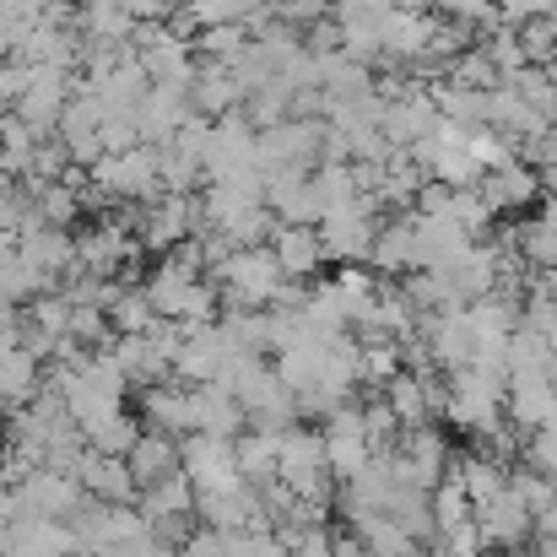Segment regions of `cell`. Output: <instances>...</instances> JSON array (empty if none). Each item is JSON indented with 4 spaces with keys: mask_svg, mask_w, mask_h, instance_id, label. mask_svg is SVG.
<instances>
[{
    "mask_svg": "<svg viewBox=\"0 0 557 557\" xmlns=\"http://www.w3.org/2000/svg\"><path fill=\"white\" fill-rule=\"evenodd\" d=\"M71 244H76V276H109L114 282V271L136 260V244L114 216L87 222L82 233H71Z\"/></svg>",
    "mask_w": 557,
    "mask_h": 557,
    "instance_id": "cell-1",
    "label": "cell"
},
{
    "mask_svg": "<svg viewBox=\"0 0 557 557\" xmlns=\"http://www.w3.org/2000/svg\"><path fill=\"white\" fill-rule=\"evenodd\" d=\"M180 471L195 493H216V487H238V460H233V438H180Z\"/></svg>",
    "mask_w": 557,
    "mask_h": 557,
    "instance_id": "cell-2",
    "label": "cell"
},
{
    "mask_svg": "<svg viewBox=\"0 0 557 557\" xmlns=\"http://www.w3.org/2000/svg\"><path fill=\"white\" fill-rule=\"evenodd\" d=\"M476 531H482V542H487V553H525L531 547V536H536V515L504 487L493 504H482L476 515Z\"/></svg>",
    "mask_w": 557,
    "mask_h": 557,
    "instance_id": "cell-3",
    "label": "cell"
},
{
    "mask_svg": "<svg viewBox=\"0 0 557 557\" xmlns=\"http://www.w3.org/2000/svg\"><path fill=\"white\" fill-rule=\"evenodd\" d=\"M265 249H271V260H276V271L287 276V282H320V271L331 265L325 260V244H320V227H271V238H265Z\"/></svg>",
    "mask_w": 557,
    "mask_h": 557,
    "instance_id": "cell-4",
    "label": "cell"
},
{
    "mask_svg": "<svg viewBox=\"0 0 557 557\" xmlns=\"http://www.w3.org/2000/svg\"><path fill=\"white\" fill-rule=\"evenodd\" d=\"M76 487H82L92 504H136V482H131L125 455L82 449V460H76Z\"/></svg>",
    "mask_w": 557,
    "mask_h": 557,
    "instance_id": "cell-5",
    "label": "cell"
},
{
    "mask_svg": "<svg viewBox=\"0 0 557 557\" xmlns=\"http://www.w3.org/2000/svg\"><path fill=\"white\" fill-rule=\"evenodd\" d=\"M136 131H141V141H152V147H163V141H174L180 136V125L195 120V109H189V92L180 87H147V98L136 103Z\"/></svg>",
    "mask_w": 557,
    "mask_h": 557,
    "instance_id": "cell-6",
    "label": "cell"
},
{
    "mask_svg": "<svg viewBox=\"0 0 557 557\" xmlns=\"http://www.w3.org/2000/svg\"><path fill=\"white\" fill-rule=\"evenodd\" d=\"M244 428H249L244 406L222 384H195L189 389V433H200V438H238Z\"/></svg>",
    "mask_w": 557,
    "mask_h": 557,
    "instance_id": "cell-7",
    "label": "cell"
},
{
    "mask_svg": "<svg viewBox=\"0 0 557 557\" xmlns=\"http://www.w3.org/2000/svg\"><path fill=\"white\" fill-rule=\"evenodd\" d=\"M141 428L163 438H189V384L163 379L141 389Z\"/></svg>",
    "mask_w": 557,
    "mask_h": 557,
    "instance_id": "cell-8",
    "label": "cell"
},
{
    "mask_svg": "<svg viewBox=\"0 0 557 557\" xmlns=\"http://www.w3.org/2000/svg\"><path fill=\"white\" fill-rule=\"evenodd\" d=\"M433 27H438V16H433V11H389V16H384V27H379V49H384V60L411 65L417 54H428Z\"/></svg>",
    "mask_w": 557,
    "mask_h": 557,
    "instance_id": "cell-9",
    "label": "cell"
},
{
    "mask_svg": "<svg viewBox=\"0 0 557 557\" xmlns=\"http://www.w3.org/2000/svg\"><path fill=\"white\" fill-rule=\"evenodd\" d=\"M369 271L379 276V282L395 276V271H417V227H411V211L379 222L373 249H369Z\"/></svg>",
    "mask_w": 557,
    "mask_h": 557,
    "instance_id": "cell-10",
    "label": "cell"
},
{
    "mask_svg": "<svg viewBox=\"0 0 557 557\" xmlns=\"http://www.w3.org/2000/svg\"><path fill=\"white\" fill-rule=\"evenodd\" d=\"M476 195H482L493 211H520V206H531V200L542 195V174H536L531 163L515 158V163L482 174V180H476Z\"/></svg>",
    "mask_w": 557,
    "mask_h": 557,
    "instance_id": "cell-11",
    "label": "cell"
},
{
    "mask_svg": "<svg viewBox=\"0 0 557 557\" xmlns=\"http://www.w3.org/2000/svg\"><path fill=\"white\" fill-rule=\"evenodd\" d=\"M189 109L216 125V120H227V114H244V87L233 82V71L200 65V71H195V87H189Z\"/></svg>",
    "mask_w": 557,
    "mask_h": 557,
    "instance_id": "cell-12",
    "label": "cell"
},
{
    "mask_svg": "<svg viewBox=\"0 0 557 557\" xmlns=\"http://www.w3.org/2000/svg\"><path fill=\"white\" fill-rule=\"evenodd\" d=\"M125 466H131L136 493H141V487H158L163 476H174V471H180V438H163V433H147V428H141V438L131 444Z\"/></svg>",
    "mask_w": 557,
    "mask_h": 557,
    "instance_id": "cell-13",
    "label": "cell"
},
{
    "mask_svg": "<svg viewBox=\"0 0 557 557\" xmlns=\"http://www.w3.org/2000/svg\"><path fill=\"white\" fill-rule=\"evenodd\" d=\"M136 515L147 525H169V520H195V487L185 482V471L163 476L158 487H141L136 493Z\"/></svg>",
    "mask_w": 557,
    "mask_h": 557,
    "instance_id": "cell-14",
    "label": "cell"
},
{
    "mask_svg": "<svg viewBox=\"0 0 557 557\" xmlns=\"http://www.w3.org/2000/svg\"><path fill=\"white\" fill-rule=\"evenodd\" d=\"M76 33H82V44H131L136 22L125 16L120 0H82V11H76Z\"/></svg>",
    "mask_w": 557,
    "mask_h": 557,
    "instance_id": "cell-15",
    "label": "cell"
},
{
    "mask_svg": "<svg viewBox=\"0 0 557 557\" xmlns=\"http://www.w3.org/2000/svg\"><path fill=\"white\" fill-rule=\"evenodd\" d=\"M233 460H238V476H244L249 487L276 482V433H255V428H244V433L233 438Z\"/></svg>",
    "mask_w": 557,
    "mask_h": 557,
    "instance_id": "cell-16",
    "label": "cell"
},
{
    "mask_svg": "<svg viewBox=\"0 0 557 557\" xmlns=\"http://www.w3.org/2000/svg\"><path fill=\"white\" fill-rule=\"evenodd\" d=\"M384 406H389V417H395L400 428H422V422H428V373L400 369L384 384Z\"/></svg>",
    "mask_w": 557,
    "mask_h": 557,
    "instance_id": "cell-17",
    "label": "cell"
},
{
    "mask_svg": "<svg viewBox=\"0 0 557 557\" xmlns=\"http://www.w3.org/2000/svg\"><path fill=\"white\" fill-rule=\"evenodd\" d=\"M158 325V309L147 298V287H120V298L109 304V331L114 336H147Z\"/></svg>",
    "mask_w": 557,
    "mask_h": 557,
    "instance_id": "cell-18",
    "label": "cell"
},
{
    "mask_svg": "<svg viewBox=\"0 0 557 557\" xmlns=\"http://www.w3.org/2000/svg\"><path fill=\"white\" fill-rule=\"evenodd\" d=\"M504 87H509V92H515V98H520L531 114H542L547 125L557 120V87L547 82V71H542V65H525V71L504 76Z\"/></svg>",
    "mask_w": 557,
    "mask_h": 557,
    "instance_id": "cell-19",
    "label": "cell"
},
{
    "mask_svg": "<svg viewBox=\"0 0 557 557\" xmlns=\"http://www.w3.org/2000/svg\"><path fill=\"white\" fill-rule=\"evenodd\" d=\"M428 509H433V531H449V525L471 520V498H466V487H460V476H455V471L428 493Z\"/></svg>",
    "mask_w": 557,
    "mask_h": 557,
    "instance_id": "cell-20",
    "label": "cell"
},
{
    "mask_svg": "<svg viewBox=\"0 0 557 557\" xmlns=\"http://www.w3.org/2000/svg\"><path fill=\"white\" fill-rule=\"evenodd\" d=\"M449 82H455V87H466V92H493V87H504L498 65H493L482 49H466V54H455V65H449Z\"/></svg>",
    "mask_w": 557,
    "mask_h": 557,
    "instance_id": "cell-21",
    "label": "cell"
},
{
    "mask_svg": "<svg viewBox=\"0 0 557 557\" xmlns=\"http://www.w3.org/2000/svg\"><path fill=\"white\" fill-rule=\"evenodd\" d=\"M466 158L476 163V174H493V169L515 163V141L482 125V131H466Z\"/></svg>",
    "mask_w": 557,
    "mask_h": 557,
    "instance_id": "cell-22",
    "label": "cell"
},
{
    "mask_svg": "<svg viewBox=\"0 0 557 557\" xmlns=\"http://www.w3.org/2000/svg\"><path fill=\"white\" fill-rule=\"evenodd\" d=\"M504 487H509V493H515V498H520L531 515H542V509H547V504L557 498V482H553V476L531 471L525 460H520V466H509V482H504Z\"/></svg>",
    "mask_w": 557,
    "mask_h": 557,
    "instance_id": "cell-23",
    "label": "cell"
},
{
    "mask_svg": "<svg viewBox=\"0 0 557 557\" xmlns=\"http://www.w3.org/2000/svg\"><path fill=\"white\" fill-rule=\"evenodd\" d=\"M476 49H482V54L498 65V76H515V71H525V49H520V33H515V27H498V33H487Z\"/></svg>",
    "mask_w": 557,
    "mask_h": 557,
    "instance_id": "cell-24",
    "label": "cell"
},
{
    "mask_svg": "<svg viewBox=\"0 0 557 557\" xmlns=\"http://www.w3.org/2000/svg\"><path fill=\"white\" fill-rule=\"evenodd\" d=\"M520 33V49H525V65H547L557 54V27L553 16H536V22H525V27H515Z\"/></svg>",
    "mask_w": 557,
    "mask_h": 557,
    "instance_id": "cell-25",
    "label": "cell"
},
{
    "mask_svg": "<svg viewBox=\"0 0 557 557\" xmlns=\"http://www.w3.org/2000/svg\"><path fill=\"white\" fill-rule=\"evenodd\" d=\"M27 211H33L27 185L22 180H0V233H22L27 227Z\"/></svg>",
    "mask_w": 557,
    "mask_h": 557,
    "instance_id": "cell-26",
    "label": "cell"
},
{
    "mask_svg": "<svg viewBox=\"0 0 557 557\" xmlns=\"http://www.w3.org/2000/svg\"><path fill=\"white\" fill-rule=\"evenodd\" d=\"M493 11L504 27H525L536 16H557V0H493Z\"/></svg>",
    "mask_w": 557,
    "mask_h": 557,
    "instance_id": "cell-27",
    "label": "cell"
},
{
    "mask_svg": "<svg viewBox=\"0 0 557 557\" xmlns=\"http://www.w3.org/2000/svg\"><path fill=\"white\" fill-rule=\"evenodd\" d=\"M536 542H557V498L536 515Z\"/></svg>",
    "mask_w": 557,
    "mask_h": 557,
    "instance_id": "cell-28",
    "label": "cell"
},
{
    "mask_svg": "<svg viewBox=\"0 0 557 557\" xmlns=\"http://www.w3.org/2000/svg\"><path fill=\"white\" fill-rule=\"evenodd\" d=\"M536 174H542V195H547V200H557V163L536 169Z\"/></svg>",
    "mask_w": 557,
    "mask_h": 557,
    "instance_id": "cell-29",
    "label": "cell"
},
{
    "mask_svg": "<svg viewBox=\"0 0 557 557\" xmlns=\"http://www.w3.org/2000/svg\"><path fill=\"white\" fill-rule=\"evenodd\" d=\"M11 487V466H5V444H0V493Z\"/></svg>",
    "mask_w": 557,
    "mask_h": 557,
    "instance_id": "cell-30",
    "label": "cell"
},
{
    "mask_svg": "<svg viewBox=\"0 0 557 557\" xmlns=\"http://www.w3.org/2000/svg\"><path fill=\"white\" fill-rule=\"evenodd\" d=\"M71 5H82V0H49V11H71Z\"/></svg>",
    "mask_w": 557,
    "mask_h": 557,
    "instance_id": "cell-31",
    "label": "cell"
},
{
    "mask_svg": "<svg viewBox=\"0 0 557 557\" xmlns=\"http://www.w3.org/2000/svg\"><path fill=\"white\" fill-rule=\"evenodd\" d=\"M553 27H557V16H553Z\"/></svg>",
    "mask_w": 557,
    "mask_h": 557,
    "instance_id": "cell-32",
    "label": "cell"
}]
</instances>
